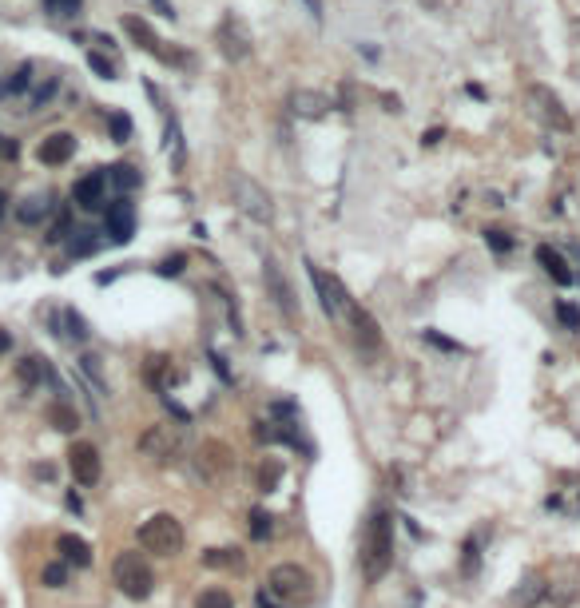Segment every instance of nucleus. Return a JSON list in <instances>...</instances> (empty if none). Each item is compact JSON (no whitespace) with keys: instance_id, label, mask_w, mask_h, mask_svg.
Here are the masks:
<instances>
[{"instance_id":"12","label":"nucleus","mask_w":580,"mask_h":608,"mask_svg":"<svg viewBox=\"0 0 580 608\" xmlns=\"http://www.w3.org/2000/svg\"><path fill=\"white\" fill-rule=\"evenodd\" d=\"M124 32H128L144 52H151V56H160V60H167V64H171V60H179V64H183V56H175V52L163 48V40H160L155 32H151V24H147V20H139V17H124Z\"/></svg>"},{"instance_id":"40","label":"nucleus","mask_w":580,"mask_h":608,"mask_svg":"<svg viewBox=\"0 0 580 608\" xmlns=\"http://www.w3.org/2000/svg\"><path fill=\"white\" fill-rule=\"evenodd\" d=\"M278 481H282V462H267V465H262V473H258V485H262V493H271Z\"/></svg>"},{"instance_id":"42","label":"nucleus","mask_w":580,"mask_h":608,"mask_svg":"<svg viewBox=\"0 0 580 608\" xmlns=\"http://www.w3.org/2000/svg\"><path fill=\"white\" fill-rule=\"evenodd\" d=\"M88 68L96 72L99 80H115V68H112V60H104L99 52H88Z\"/></svg>"},{"instance_id":"51","label":"nucleus","mask_w":580,"mask_h":608,"mask_svg":"<svg viewBox=\"0 0 580 608\" xmlns=\"http://www.w3.org/2000/svg\"><path fill=\"white\" fill-rule=\"evenodd\" d=\"M421 144H425V147H434V144H441V128H434V131H425V135H421Z\"/></svg>"},{"instance_id":"2","label":"nucleus","mask_w":580,"mask_h":608,"mask_svg":"<svg viewBox=\"0 0 580 608\" xmlns=\"http://www.w3.org/2000/svg\"><path fill=\"white\" fill-rule=\"evenodd\" d=\"M262 589L274 592V596H278L287 608H302V605H310V600H314V576H310V569H302V564L287 560V564H274Z\"/></svg>"},{"instance_id":"31","label":"nucleus","mask_w":580,"mask_h":608,"mask_svg":"<svg viewBox=\"0 0 580 608\" xmlns=\"http://www.w3.org/2000/svg\"><path fill=\"white\" fill-rule=\"evenodd\" d=\"M477 569H481V541H477V537H469L465 549H461V573L477 576Z\"/></svg>"},{"instance_id":"33","label":"nucleus","mask_w":580,"mask_h":608,"mask_svg":"<svg viewBox=\"0 0 580 608\" xmlns=\"http://www.w3.org/2000/svg\"><path fill=\"white\" fill-rule=\"evenodd\" d=\"M271 533H274V517L267 509H255L251 513V537H255V541H267Z\"/></svg>"},{"instance_id":"20","label":"nucleus","mask_w":580,"mask_h":608,"mask_svg":"<svg viewBox=\"0 0 580 608\" xmlns=\"http://www.w3.org/2000/svg\"><path fill=\"white\" fill-rule=\"evenodd\" d=\"M56 549H60V557H64L68 564H76V569H88V564H92V544L84 541V537H76V533H60Z\"/></svg>"},{"instance_id":"1","label":"nucleus","mask_w":580,"mask_h":608,"mask_svg":"<svg viewBox=\"0 0 580 608\" xmlns=\"http://www.w3.org/2000/svg\"><path fill=\"white\" fill-rule=\"evenodd\" d=\"M358 569L362 576L378 585L382 576L394 569V513L389 509H374L362 533V553H358Z\"/></svg>"},{"instance_id":"22","label":"nucleus","mask_w":580,"mask_h":608,"mask_svg":"<svg viewBox=\"0 0 580 608\" xmlns=\"http://www.w3.org/2000/svg\"><path fill=\"white\" fill-rule=\"evenodd\" d=\"M64 326V338H72V342H84V338L92 334L88 330V322H84V314L80 310H72V306H64L60 314H56V330Z\"/></svg>"},{"instance_id":"34","label":"nucleus","mask_w":580,"mask_h":608,"mask_svg":"<svg viewBox=\"0 0 580 608\" xmlns=\"http://www.w3.org/2000/svg\"><path fill=\"white\" fill-rule=\"evenodd\" d=\"M167 147H171V163H175V171H179L183 160H187V151H183V140H179V124L175 120H167Z\"/></svg>"},{"instance_id":"3","label":"nucleus","mask_w":580,"mask_h":608,"mask_svg":"<svg viewBox=\"0 0 580 608\" xmlns=\"http://www.w3.org/2000/svg\"><path fill=\"white\" fill-rule=\"evenodd\" d=\"M183 541H187V533H183V521H179L175 513H155V517H147L144 525H139L144 553L175 557V553H183Z\"/></svg>"},{"instance_id":"16","label":"nucleus","mask_w":580,"mask_h":608,"mask_svg":"<svg viewBox=\"0 0 580 608\" xmlns=\"http://www.w3.org/2000/svg\"><path fill=\"white\" fill-rule=\"evenodd\" d=\"M104 227H108L112 243H128L131 235H135V211H131L128 199H115L112 207H108V215H104Z\"/></svg>"},{"instance_id":"5","label":"nucleus","mask_w":580,"mask_h":608,"mask_svg":"<svg viewBox=\"0 0 580 608\" xmlns=\"http://www.w3.org/2000/svg\"><path fill=\"white\" fill-rule=\"evenodd\" d=\"M307 274H310V283H314V290H318V303H322L326 319H334V322L350 319V310H354L358 303L350 298V290L342 287L338 274H326L322 267H314V263H307Z\"/></svg>"},{"instance_id":"45","label":"nucleus","mask_w":580,"mask_h":608,"mask_svg":"<svg viewBox=\"0 0 580 608\" xmlns=\"http://www.w3.org/2000/svg\"><path fill=\"white\" fill-rule=\"evenodd\" d=\"M183 263H187V258H183V255H171V258H163V263H160V274H183Z\"/></svg>"},{"instance_id":"38","label":"nucleus","mask_w":580,"mask_h":608,"mask_svg":"<svg viewBox=\"0 0 580 608\" xmlns=\"http://www.w3.org/2000/svg\"><path fill=\"white\" fill-rule=\"evenodd\" d=\"M421 338H425L429 346H437V350H445V354H465V346H461V342H453V338L437 334V330H421Z\"/></svg>"},{"instance_id":"10","label":"nucleus","mask_w":580,"mask_h":608,"mask_svg":"<svg viewBox=\"0 0 580 608\" xmlns=\"http://www.w3.org/2000/svg\"><path fill=\"white\" fill-rule=\"evenodd\" d=\"M68 469H72L76 485L92 489L99 481V449L92 446V441H76V446L68 449Z\"/></svg>"},{"instance_id":"46","label":"nucleus","mask_w":580,"mask_h":608,"mask_svg":"<svg viewBox=\"0 0 580 608\" xmlns=\"http://www.w3.org/2000/svg\"><path fill=\"white\" fill-rule=\"evenodd\" d=\"M255 600H258V608H287L282 600H278V596H274V592H267V589H258Z\"/></svg>"},{"instance_id":"52","label":"nucleus","mask_w":580,"mask_h":608,"mask_svg":"<svg viewBox=\"0 0 580 608\" xmlns=\"http://www.w3.org/2000/svg\"><path fill=\"white\" fill-rule=\"evenodd\" d=\"M8 346H12V338H8V330H0V354L8 350Z\"/></svg>"},{"instance_id":"15","label":"nucleus","mask_w":580,"mask_h":608,"mask_svg":"<svg viewBox=\"0 0 580 608\" xmlns=\"http://www.w3.org/2000/svg\"><path fill=\"white\" fill-rule=\"evenodd\" d=\"M104 191H108V171H92V175L76 179L72 199H76V207H84V211H99L104 207Z\"/></svg>"},{"instance_id":"26","label":"nucleus","mask_w":580,"mask_h":608,"mask_svg":"<svg viewBox=\"0 0 580 608\" xmlns=\"http://www.w3.org/2000/svg\"><path fill=\"white\" fill-rule=\"evenodd\" d=\"M203 564H207V569H239L242 553L239 549H207V553H203Z\"/></svg>"},{"instance_id":"8","label":"nucleus","mask_w":580,"mask_h":608,"mask_svg":"<svg viewBox=\"0 0 580 608\" xmlns=\"http://www.w3.org/2000/svg\"><path fill=\"white\" fill-rule=\"evenodd\" d=\"M183 449V433H179V426H147L144 433H139V453L144 457H151V462H175V453Z\"/></svg>"},{"instance_id":"24","label":"nucleus","mask_w":580,"mask_h":608,"mask_svg":"<svg viewBox=\"0 0 580 608\" xmlns=\"http://www.w3.org/2000/svg\"><path fill=\"white\" fill-rule=\"evenodd\" d=\"M108 183H115L119 191H135V187L144 183V175H139L131 163H115V167H108Z\"/></svg>"},{"instance_id":"4","label":"nucleus","mask_w":580,"mask_h":608,"mask_svg":"<svg viewBox=\"0 0 580 608\" xmlns=\"http://www.w3.org/2000/svg\"><path fill=\"white\" fill-rule=\"evenodd\" d=\"M112 580L128 600H147L151 589H155V573L144 560V553H119L112 564Z\"/></svg>"},{"instance_id":"32","label":"nucleus","mask_w":580,"mask_h":608,"mask_svg":"<svg viewBox=\"0 0 580 608\" xmlns=\"http://www.w3.org/2000/svg\"><path fill=\"white\" fill-rule=\"evenodd\" d=\"M96 247H99V243L92 239V231H72V235H68V251H72V255H76V258L92 255Z\"/></svg>"},{"instance_id":"18","label":"nucleus","mask_w":580,"mask_h":608,"mask_svg":"<svg viewBox=\"0 0 580 608\" xmlns=\"http://www.w3.org/2000/svg\"><path fill=\"white\" fill-rule=\"evenodd\" d=\"M290 112L302 115V120H322L330 112V99L322 92H310V88H294L290 92Z\"/></svg>"},{"instance_id":"29","label":"nucleus","mask_w":580,"mask_h":608,"mask_svg":"<svg viewBox=\"0 0 580 608\" xmlns=\"http://www.w3.org/2000/svg\"><path fill=\"white\" fill-rule=\"evenodd\" d=\"M195 608H235V596L226 589H203L195 596Z\"/></svg>"},{"instance_id":"37","label":"nucleus","mask_w":580,"mask_h":608,"mask_svg":"<svg viewBox=\"0 0 580 608\" xmlns=\"http://www.w3.org/2000/svg\"><path fill=\"white\" fill-rule=\"evenodd\" d=\"M80 370L88 374V378H92V382H96L99 394H108V382H104V374H99V358H96V354H84V358H80Z\"/></svg>"},{"instance_id":"44","label":"nucleus","mask_w":580,"mask_h":608,"mask_svg":"<svg viewBox=\"0 0 580 608\" xmlns=\"http://www.w3.org/2000/svg\"><path fill=\"white\" fill-rule=\"evenodd\" d=\"M68 235H72V219H68V215H60V219H56V227H52L48 239H52V243H60V239H68Z\"/></svg>"},{"instance_id":"28","label":"nucleus","mask_w":580,"mask_h":608,"mask_svg":"<svg viewBox=\"0 0 580 608\" xmlns=\"http://www.w3.org/2000/svg\"><path fill=\"white\" fill-rule=\"evenodd\" d=\"M32 84V64H20L17 72H12V80L8 84H0V99H12V96H20L24 88Z\"/></svg>"},{"instance_id":"11","label":"nucleus","mask_w":580,"mask_h":608,"mask_svg":"<svg viewBox=\"0 0 580 608\" xmlns=\"http://www.w3.org/2000/svg\"><path fill=\"white\" fill-rule=\"evenodd\" d=\"M529 99L536 104V112H541V120H548L557 131H572V115L564 112L561 96L552 92V88H545V84H532L529 88Z\"/></svg>"},{"instance_id":"21","label":"nucleus","mask_w":580,"mask_h":608,"mask_svg":"<svg viewBox=\"0 0 580 608\" xmlns=\"http://www.w3.org/2000/svg\"><path fill=\"white\" fill-rule=\"evenodd\" d=\"M44 215H52V191H36V195H28V199L17 207V219H20V223H28V227L40 223Z\"/></svg>"},{"instance_id":"7","label":"nucleus","mask_w":580,"mask_h":608,"mask_svg":"<svg viewBox=\"0 0 580 608\" xmlns=\"http://www.w3.org/2000/svg\"><path fill=\"white\" fill-rule=\"evenodd\" d=\"M262 283H267V294L274 298V306L282 310V319H287V322L302 319V306H298V298H294V287H290V278L282 274V267H278L274 258H267V263H262Z\"/></svg>"},{"instance_id":"13","label":"nucleus","mask_w":580,"mask_h":608,"mask_svg":"<svg viewBox=\"0 0 580 608\" xmlns=\"http://www.w3.org/2000/svg\"><path fill=\"white\" fill-rule=\"evenodd\" d=\"M72 155H76V135H68V131H52L48 140H40V147H36V160L44 167H60Z\"/></svg>"},{"instance_id":"36","label":"nucleus","mask_w":580,"mask_h":608,"mask_svg":"<svg viewBox=\"0 0 580 608\" xmlns=\"http://www.w3.org/2000/svg\"><path fill=\"white\" fill-rule=\"evenodd\" d=\"M40 580H44L48 589H64V585H68V564H64V560H60V564H44Z\"/></svg>"},{"instance_id":"47","label":"nucleus","mask_w":580,"mask_h":608,"mask_svg":"<svg viewBox=\"0 0 580 608\" xmlns=\"http://www.w3.org/2000/svg\"><path fill=\"white\" fill-rule=\"evenodd\" d=\"M17 140H8V135H0V160H17Z\"/></svg>"},{"instance_id":"49","label":"nucleus","mask_w":580,"mask_h":608,"mask_svg":"<svg viewBox=\"0 0 580 608\" xmlns=\"http://www.w3.org/2000/svg\"><path fill=\"white\" fill-rule=\"evenodd\" d=\"M302 4H307V12L314 20H322V0H302Z\"/></svg>"},{"instance_id":"53","label":"nucleus","mask_w":580,"mask_h":608,"mask_svg":"<svg viewBox=\"0 0 580 608\" xmlns=\"http://www.w3.org/2000/svg\"><path fill=\"white\" fill-rule=\"evenodd\" d=\"M0 215H4V195H0Z\"/></svg>"},{"instance_id":"19","label":"nucleus","mask_w":580,"mask_h":608,"mask_svg":"<svg viewBox=\"0 0 580 608\" xmlns=\"http://www.w3.org/2000/svg\"><path fill=\"white\" fill-rule=\"evenodd\" d=\"M536 263H541V267L552 274V283H557V287H572V283H577V274L568 271L564 255H561V251H552L548 243H545V247H536Z\"/></svg>"},{"instance_id":"17","label":"nucleus","mask_w":580,"mask_h":608,"mask_svg":"<svg viewBox=\"0 0 580 608\" xmlns=\"http://www.w3.org/2000/svg\"><path fill=\"white\" fill-rule=\"evenodd\" d=\"M548 596V580L545 573H529L521 585L513 589V596H509V608H536L541 600Z\"/></svg>"},{"instance_id":"23","label":"nucleus","mask_w":580,"mask_h":608,"mask_svg":"<svg viewBox=\"0 0 580 608\" xmlns=\"http://www.w3.org/2000/svg\"><path fill=\"white\" fill-rule=\"evenodd\" d=\"M147 382L155 386L160 394H167V390H171V382H179V374L171 370V362H167V358H147Z\"/></svg>"},{"instance_id":"48","label":"nucleus","mask_w":580,"mask_h":608,"mask_svg":"<svg viewBox=\"0 0 580 608\" xmlns=\"http://www.w3.org/2000/svg\"><path fill=\"white\" fill-rule=\"evenodd\" d=\"M211 366H215V374H219L223 382H235V378H231V370H226V362H223V354H211Z\"/></svg>"},{"instance_id":"14","label":"nucleus","mask_w":580,"mask_h":608,"mask_svg":"<svg viewBox=\"0 0 580 608\" xmlns=\"http://www.w3.org/2000/svg\"><path fill=\"white\" fill-rule=\"evenodd\" d=\"M342 326H350V334H354V342L362 346V350H382V330H378V322H374L370 310L354 306L350 319L342 322Z\"/></svg>"},{"instance_id":"6","label":"nucleus","mask_w":580,"mask_h":608,"mask_svg":"<svg viewBox=\"0 0 580 608\" xmlns=\"http://www.w3.org/2000/svg\"><path fill=\"white\" fill-rule=\"evenodd\" d=\"M231 191H235V203H239V211L246 219H255V223H274V199L258 179H251L246 171H235V175H231Z\"/></svg>"},{"instance_id":"30","label":"nucleus","mask_w":580,"mask_h":608,"mask_svg":"<svg viewBox=\"0 0 580 608\" xmlns=\"http://www.w3.org/2000/svg\"><path fill=\"white\" fill-rule=\"evenodd\" d=\"M56 92H60V76H48V80H44V84H40V88L32 92V99H28V108H32V112H40V108H48Z\"/></svg>"},{"instance_id":"27","label":"nucleus","mask_w":580,"mask_h":608,"mask_svg":"<svg viewBox=\"0 0 580 608\" xmlns=\"http://www.w3.org/2000/svg\"><path fill=\"white\" fill-rule=\"evenodd\" d=\"M17 378L32 390V386H40V378H48V362H44V358H24L20 370H17Z\"/></svg>"},{"instance_id":"50","label":"nucleus","mask_w":580,"mask_h":608,"mask_svg":"<svg viewBox=\"0 0 580 608\" xmlns=\"http://www.w3.org/2000/svg\"><path fill=\"white\" fill-rule=\"evenodd\" d=\"M151 4H155V8H160V17L175 20V8H171V4H167V0H151Z\"/></svg>"},{"instance_id":"35","label":"nucleus","mask_w":580,"mask_h":608,"mask_svg":"<svg viewBox=\"0 0 580 608\" xmlns=\"http://www.w3.org/2000/svg\"><path fill=\"white\" fill-rule=\"evenodd\" d=\"M108 128H112V140H115V144H128V140H131V120H128L124 112H112V115H108Z\"/></svg>"},{"instance_id":"43","label":"nucleus","mask_w":580,"mask_h":608,"mask_svg":"<svg viewBox=\"0 0 580 608\" xmlns=\"http://www.w3.org/2000/svg\"><path fill=\"white\" fill-rule=\"evenodd\" d=\"M48 4V12H56V17H76L80 12V0H44Z\"/></svg>"},{"instance_id":"9","label":"nucleus","mask_w":580,"mask_h":608,"mask_svg":"<svg viewBox=\"0 0 580 608\" xmlns=\"http://www.w3.org/2000/svg\"><path fill=\"white\" fill-rule=\"evenodd\" d=\"M219 52L231 64L251 60V32H246V24L239 17H223V24H219Z\"/></svg>"},{"instance_id":"25","label":"nucleus","mask_w":580,"mask_h":608,"mask_svg":"<svg viewBox=\"0 0 580 608\" xmlns=\"http://www.w3.org/2000/svg\"><path fill=\"white\" fill-rule=\"evenodd\" d=\"M48 421H52V426H56L60 433L80 430V414H76V410H72L68 401H56V406H52V410H48Z\"/></svg>"},{"instance_id":"41","label":"nucleus","mask_w":580,"mask_h":608,"mask_svg":"<svg viewBox=\"0 0 580 608\" xmlns=\"http://www.w3.org/2000/svg\"><path fill=\"white\" fill-rule=\"evenodd\" d=\"M557 319L564 322V330H580V306L577 303H557Z\"/></svg>"},{"instance_id":"39","label":"nucleus","mask_w":580,"mask_h":608,"mask_svg":"<svg viewBox=\"0 0 580 608\" xmlns=\"http://www.w3.org/2000/svg\"><path fill=\"white\" fill-rule=\"evenodd\" d=\"M485 243H489L497 255H509V251H513V239H509V231H501V227H489V231H485Z\"/></svg>"}]
</instances>
